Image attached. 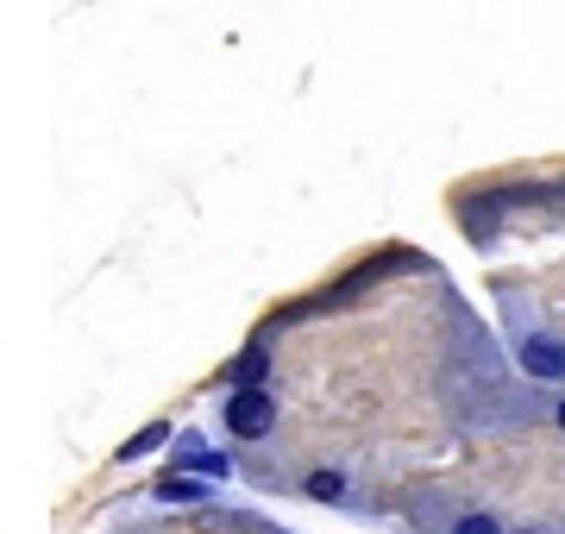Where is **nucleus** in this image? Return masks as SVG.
Here are the masks:
<instances>
[{"mask_svg":"<svg viewBox=\"0 0 565 534\" xmlns=\"http://www.w3.org/2000/svg\"><path fill=\"white\" fill-rule=\"evenodd\" d=\"M270 421H277V403H270L258 384H239V391L226 396V428L239 434V440H264Z\"/></svg>","mask_w":565,"mask_h":534,"instance_id":"nucleus-1","label":"nucleus"},{"mask_svg":"<svg viewBox=\"0 0 565 534\" xmlns=\"http://www.w3.org/2000/svg\"><path fill=\"white\" fill-rule=\"evenodd\" d=\"M522 371H527V377H541V384L565 377V346H559V340H541V333H534V340L522 346Z\"/></svg>","mask_w":565,"mask_h":534,"instance_id":"nucleus-2","label":"nucleus"},{"mask_svg":"<svg viewBox=\"0 0 565 534\" xmlns=\"http://www.w3.org/2000/svg\"><path fill=\"white\" fill-rule=\"evenodd\" d=\"M177 459H182V466H195V472L226 478V452H207V440H202V434H182V440H177Z\"/></svg>","mask_w":565,"mask_h":534,"instance_id":"nucleus-3","label":"nucleus"},{"mask_svg":"<svg viewBox=\"0 0 565 534\" xmlns=\"http://www.w3.org/2000/svg\"><path fill=\"white\" fill-rule=\"evenodd\" d=\"M163 440H170V428H163V421H151V428H139V434H132V440L120 447V459H145V452L163 447Z\"/></svg>","mask_w":565,"mask_h":534,"instance_id":"nucleus-4","label":"nucleus"},{"mask_svg":"<svg viewBox=\"0 0 565 534\" xmlns=\"http://www.w3.org/2000/svg\"><path fill=\"white\" fill-rule=\"evenodd\" d=\"M264 371H270V352H245V359L226 365V377H233V384H258Z\"/></svg>","mask_w":565,"mask_h":534,"instance_id":"nucleus-5","label":"nucleus"},{"mask_svg":"<svg viewBox=\"0 0 565 534\" xmlns=\"http://www.w3.org/2000/svg\"><path fill=\"white\" fill-rule=\"evenodd\" d=\"M158 496H170V503H202V484L195 478H163Z\"/></svg>","mask_w":565,"mask_h":534,"instance_id":"nucleus-6","label":"nucleus"},{"mask_svg":"<svg viewBox=\"0 0 565 534\" xmlns=\"http://www.w3.org/2000/svg\"><path fill=\"white\" fill-rule=\"evenodd\" d=\"M340 491H345V484H340V472H315V478H308V496H327V503H333Z\"/></svg>","mask_w":565,"mask_h":534,"instance_id":"nucleus-7","label":"nucleus"},{"mask_svg":"<svg viewBox=\"0 0 565 534\" xmlns=\"http://www.w3.org/2000/svg\"><path fill=\"white\" fill-rule=\"evenodd\" d=\"M459 534H503V528H497L490 515H465V522H459Z\"/></svg>","mask_w":565,"mask_h":534,"instance_id":"nucleus-8","label":"nucleus"},{"mask_svg":"<svg viewBox=\"0 0 565 534\" xmlns=\"http://www.w3.org/2000/svg\"><path fill=\"white\" fill-rule=\"evenodd\" d=\"M559 428H565V403H559Z\"/></svg>","mask_w":565,"mask_h":534,"instance_id":"nucleus-9","label":"nucleus"}]
</instances>
